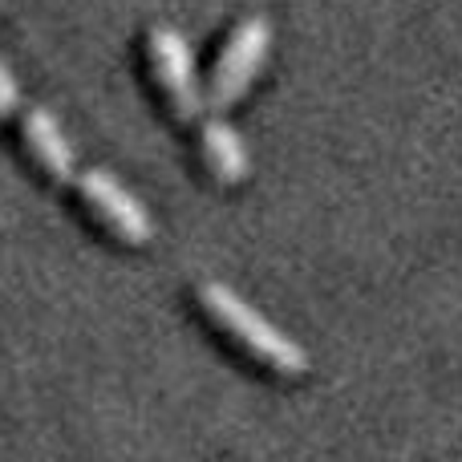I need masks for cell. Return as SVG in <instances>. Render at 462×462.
<instances>
[{
    "instance_id": "cell-5",
    "label": "cell",
    "mask_w": 462,
    "mask_h": 462,
    "mask_svg": "<svg viewBox=\"0 0 462 462\" xmlns=\"http://www.w3.org/2000/svg\"><path fill=\"white\" fill-rule=\"evenodd\" d=\"M21 130H24V143H29L37 167L45 171L49 179H57V183H73V179H78L73 146H69V138H65V130L57 126L53 114L41 110V106H29L21 118Z\"/></svg>"
},
{
    "instance_id": "cell-2",
    "label": "cell",
    "mask_w": 462,
    "mask_h": 462,
    "mask_svg": "<svg viewBox=\"0 0 462 462\" xmlns=\"http://www.w3.org/2000/svg\"><path fill=\"white\" fill-rule=\"evenodd\" d=\"M268 45H272V24L263 21V16H244V21L231 29L216 73H211V86L203 89L211 110H227V106H236L239 97L247 94L255 73L263 69Z\"/></svg>"
},
{
    "instance_id": "cell-6",
    "label": "cell",
    "mask_w": 462,
    "mask_h": 462,
    "mask_svg": "<svg viewBox=\"0 0 462 462\" xmlns=\"http://www.w3.org/2000/svg\"><path fill=\"white\" fill-rule=\"evenodd\" d=\"M199 151L219 183L236 187L247 179V146L224 118H199Z\"/></svg>"
},
{
    "instance_id": "cell-4",
    "label": "cell",
    "mask_w": 462,
    "mask_h": 462,
    "mask_svg": "<svg viewBox=\"0 0 462 462\" xmlns=\"http://www.w3.org/2000/svg\"><path fill=\"white\" fill-rule=\"evenodd\" d=\"M73 183H78L81 199L94 208V216L102 219L114 236H122L126 244H134V247H143V244H151V239H154L151 211H146L143 203H138L134 195L122 187L118 175H110L106 167H86L78 179H73Z\"/></svg>"
},
{
    "instance_id": "cell-1",
    "label": "cell",
    "mask_w": 462,
    "mask_h": 462,
    "mask_svg": "<svg viewBox=\"0 0 462 462\" xmlns=\"http://www.w3.org/2000/svg\"><path fill=\"white\" fill-rule=\"evenodd\" d=\"M195 296H199L203 312H208V317L216 320L224 333L236 337V341L244 345L255 361H263L268 369L288 374V377H296V374H304V369H309V357H304L300 345H296L284 328L272 325L263 312H255L239 292H231L227 284L203 280V284L195 288Z\"/></svg>"
},
{
    "instance_id": "cell-3",
    "label": "cell",
    "mask_w": 462,
    "mask_h": 462,
    "mask_svg": "<svg viewBox=\"0 0 462 462\" xmlns=\"http://www.w3.org/2000/svg\"><path fill=\"white\" fill-rule=\"evenodd\" d=\"M146 53H151L154 78H159L175 118L199 122L203 114H208V94H203V86H199V73H195V57H191L187 37L179 29L159 24V29H151V37H146Z\"/></svg>"
},
{
    "instance_id": "cell-7",
    "label": "cell",
    "mask_w": 462,
    "mask_h": 462,
    "mask_svg": "<svg viewBox=\"0 0 462 462\" xmlns=\"http://www.w3.org/2000/svg\"><path fill=\"white\" fill-rule=\"evenodd\" d=\"M16 102H21V89H16V78L8 73V65L0 61V114L16 110Z\"/></svg>"
}]
</instances>
